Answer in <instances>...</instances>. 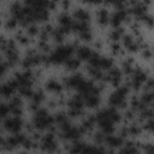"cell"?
I'll return each mask as SVG.
<instances>
[{"label":"cell","mask_w":154,"mask_h":154,"mask_svg":"<svg viewBox=\"0 0 154 154\" xmlns=\"http://www.w3.org/2000/svg\"><path fill=\"white\" fill-rule=\"evenodd\" d=\"M142 57H143V59H146V60H149L150 58H152V51H150V48H143V52H142Z\"/></svg>","instance_id":"35"},{"label":"cell","mask_w":154,"mask_h":154,"mask_svg":"<svg viewBox=\"0 0 154 154\" xmlns=\"http://www.w3.org/2000/svg\"><path fill=\"white\" fill-rule=\"evenodd\" d=\"M111 51H112V53H113V54H116V55L120 54V53H122L120 45H119L118 42H113V43H112V46H111Z\"/></svg>","instance_id":"34"},{"label":"cell","mask_w":154,"mask_h":154,"mask_svg":"<svg viewBox=\"0 0 154 154\" xmlns=\"http://www.w3.org/2000/svg\"><path fill=\"white\" fill-rule=\"evenodd\" d=\"M22 126H23L22 119H20L19 117H16V116L10 117V118H6L5 122H4V128H5L7 131L12 132V134L19 132L20 129H22Z\"/></svg>","instance_id":"2"},{"label":"cell","mask_w":154,"mask_h":154,"mask_svg":"<svg viewBox=\"0 0 154 154\" xmlns=\"http://www.w3.org/2000/svg\"><path fill=\"white\" fill-rule=\"evenodd\" d=\"M45 87H46V89H47L48 91H51V93H59V91L61 90V88H63V85H61L57 79H53V78L48 79V81L46 82Z\"/></svg>","instance_id":"15"},{"label":"cell","mask_w":154,"mask_h":154,"mask_svg":"<svg viewBox=\"0 0 154 154\" xmlns=\"http://www.w3.org/2000/svg\"><path fill=\"white\" fill-rule=\"evenodd\" d=\"M38 32H40V28L35 23H31V24H29L26 26V34H28V36L35 37V36L38 35Z\"/></svg>","instance_id":"22"},{"label":"cell","mask_w":154,"mask_h":154,"mask_svg":"<svg viewBox=\"0 0 154 154\" xmlns=\"http://www.w3.org/2000/svg\"><path fill=\"white\" fill-rule=\"evenodd\" d=\"M94 141L97 143V144H102L103 141H105V134L103 132H96L94 135Z\"/></svg>","instance_id":"33"},{"label":"cell","mask_w":154,"mask_h":154,"mask_svg":"<svg viewBox=\"0 0 154 154\" xmlns=\"http://www.w3.org/2000/svg\"><path fill=\"white\" fill-rule=\"evenodd\" d=\"M113 66V59L109 58V57H101L100 59V64H99V67L100 69H103V70H108Z\"/></svg>","instance_id":"19"},{"label":"cell","mask_w":154,"mask_h":154,"mask_svg":"<svg viewBox=\"0 0 154 154\" xmlns=\"http://www.w3.org/2000/svg\"><path fill=\"white\" fill-rule=\"evenodd\" d=\"M83 81V77L81 73H75L67 78H64V84L67 88H77V85Z\"/></svg>","instance_id":"7"},{"label":"cell","mask_w":154,"mask_h":154,"mask_svg":"<svg viewBox=\"0 0 154 154\" xmlns=\"http://www.w3.org/2000/svg\"><path fill=\"white\" fill-rule=\"evenodd\" d=\"M75 52V47L71 45H65V46H59L58 48H55L49 57V61L53 64H61L65 63L66 59H69L70 57H72Z\"/></svg>","instance_id":"1"},{"label":"cell","mask_w":154,"mask_h":154,"mask_svg":"<svg viewBox=\"0 0 154 154\" xmlns=\"http://www.w3.org/2000/svg\"><path fill=\"white\" fill-rule=\"evenodd\" d=\"M8 113H10V107H8V105L0 103V118H5Z\"/></svg>","instance_id":"31"},{"label":"cell","mask_w":154,"mask_h":154,"mask_svg":"<svg viewBox=\"0 0 154 154\" xmlns=\"http://www.w3.org/2000/svg\"><path fill=\"white\" fill-rule=\"evenodd\" d=\"M31 101H34V102H36V103H41V101L42 100H45V93L41 90V89H38V90H36V91H32V95H31Z\"/></svg>","instance_id":"23"},{"label":"cell","mask_w":154,"mask_h":154,"mask_svg":"<svg viewBox=\"0 0 154 154\" xmlns=\"http://www.w3.org/2000/svg\"><path fill=\"white\" fill-rule=\"evenodd\" d=\"M18 25V20L14 18V17H11V18H7L6 22H5V28L7 30H13L16 29Z\"/></svg>","instance_id":"25"},{"label":"cell","mask_w":154,"mask_h":154,"mask_svg":"<svg viewBox=\"0 0 154 154\" xmlns=\"http://www.w3.org/2000/svg\"><path fill=\"white\" fill-rule=\"evenodd\" d=\"M134 63H135V60H134L131 57L126 58V59L123 61V64H122V70H120L122 73L131 75L132 71H134Z\"/></svg>","instance_id":"13"},{"label":"cell","mask_w":154,"mask_h":154,"mask_svg":"<svg viewBox=\"0 0 154 154\" xmlns=\"http://www.w3.org/2000/svg\"><path fill=\"white\" fill-rule=\"evenodd\" d=\"M41 149L47 150V152H54L57 149V142H55V136L53 132H48L42 137V144Z\"/></svg>","instance_id":"3"},{"label":"cell","mask_w":154,"mask_h":154,"mask_svg":"<svg viewBox=\"0 0 154 154\" xmlns=\"http://www.w3.org/2000/svg\"><path fill=\"white\" fill-rule=\"evenodd\" d=\"M38 48L42 51V52H45V53H47V52H49L51 51V47H49V45H48V42L47 41H38Z\"/></svg>","instance_id":"32"},{"label":"cell","mask_w":154,"mask_h":154,"mask_svg":"<svg viewBox=\"0 0 154 154\" xmlns=\"http://www.w3.org/2000/svg\"><path fill=\"white\" fill-rule=\"evenodd\" d=\"M58 22H59V25H60L61 28H70V29H71V24H72L73 19L71 18L70 14H67L66 12H64V13H60V14H59Z\"/></svg>","instance_id":"12"},{"label":"cell","mask_w":154,"mask_h":154,"mask_svg":"<svg viewBox=\"0 0 154 154\" xmlns=\"http://www.w3.org/2000/svg\"><path fill=\"white\" fill-rule=\"evenodd\" d=\"M83 99H84V105L89 108H95L100 103V95H95V94L89 93V94L84 95Z\"/></svg>","instance_id":"8"},{"label":"cell","mask_w":154,"mask_h":154,"mask_svg":"<svg viewBox=\"0 0 154 154\" xmlns=\"http://www.w3.org/2000/svg\"><path fill=\"white\" fill-rule=\"evenodd\" d=\"M17 42L19 43V45H22V46H28L29 45V36H26V35H24V34H22V32H19V34H17Z\"/></svg>","instance_id":"26"},{"label":"cell","mask_w":154,"mask_h":154,"mask_svg":"<svg viewBox=\"0 0 154 154\" xmlns=\"http://www.w3.org/2000/svg\"><path fill=\"white\" fill-rule=\"evenodd\" d=\"M85 70H87V72H88L89 77H91L93 79L101 81V79H102V77H103V73H102L101 69H99V67H93V66L88 65V66L85 67Z\"/></svg>","instance_id":"14"},{"label":"cell","mask_w":154,"mask_h":154,"mask_svg":"<svg viewBox=\"0 0 154 154\" xmlns=\"http://www.w3.org/2000/svg\"><path fill=\"white\" fill-rule=\"evenodd\" d=\"M52 36H53V40L55 41V42H61L63 40H64V37H65V34L59 29V28H57V29H53V31H52Z\"/></svg>","instance_id":"24"},{"label":"cell","mask_w":154,"mask_h":154,"mask_svg":"<svg viewBox=\"0 0 154 154\" xmlns=\"http://www.w3.org/2000/svg\"><path fill=\"white\" fill-rule=\"evenodd\" d=\"M54 123H57V124H60V123H63L64 120H66L67 119V114L66 113H64V112H58V113H55L54 114Z\"/></svg>","instance_id":"27"},{"label":"cell","mask_w":154,"mask_h":154,"mask_svg":"<svg viewBox=\"0 0 154 154\" xmlns=\"http://www.w3.org/2000/svg\"><path fill=\"white\" fill-rule=\"evenodd\" d=\"M128 134L131 136H138L141 134V128L138 125H130L128 128Z\"/></svg>","instance_id":"29"},{"label":"cell","mask_w":154,"mask_h":154,"mask_svg":"<svg viewBox=\"0 0 154 154\" xmlns=\"http://www.w3.org/2000/svg\"><path fill=\"white\" fill-rule=\"evenodd\" d=\"M134 118H135V111H134V109H128V111L125 112V119L131 120V119H134Z\"/></svg>","instance_id":"36"},{"label":"cell","mask_w":154,"mask_h":154,"mask_svg":"<svg viewBox=\"0 0 154 154\" xmlns=\"http://www.w3.org/2000/svg\"><path fill=\"white\" fill-rule=\"evenodd\" d=\"M73 17L76 20H79V22H89V19H90L89 12L83 8H76L73 11Z\"/></svg>","instance_id":"11"},{"label":"cell","mask_w":154,"mask_h":154,"mask_svg":"<svg viewBox=\"0 0 154 154\" xmlns=\"http://www.w3.org/2000/svg\"><path fill=\"white\" fill-rule=\"evenodd\" d=\"M81 65V60L77 59V58H72L70 57L69 59L65 60V66L67 70H77Z\"/></svg>","instance_id":"18"},{"label":"cell","mask_w":154,"mask_h":154,"mask_svg":"<svg viewBox=\"0 0 154 154\" xmlns=\"http://www.w3.org/2000/svg\"><path fill=\"white\" fill-rule=\"evenodd\" d=\"M14 91H16V90H14L8 83H5V84L1 85V93H0V95H2V96H5V97H12Z\"/></svg>","instance_id":"20"},{"label":"cell","mask_w":154,"mask_h":154,"mask_svg":"<svg viewBox=\"0 0 154 154\" xmlns=\"http://www.w3.org/2000/svg\"><path fill=\"white\" fill-rule=\"evenodd\" d=\"M2 144H5V140H4V138L0 136V146H2Z\"/></svg>","instance_id":"40"},{"label":"cell","mask_w":154,"mask_h":154,"mask_svg":"<svg viewBox=\"0 0 154 154\" xmlns=\"http://www.w3.org/2000/svg\"><path fill=\"white\" fill-rule=\"evenodd\" d=\"M103 143L108 147H112V148H117V147H120L123 146L124 141H123V137L120 136H114L113 134L111 135H105V141Z\"/></svg>","instance_id":"5"},{"label":"cell","mask_w":154,"mask_h":154,"mask_svg":"<svg viewBox=\"0 0 154 154\" xmlns=\"http://www.w3.org/2000/svg\"><path fill=\"white\" fill-rule=\"evenodd\" d=\"M79 38L82 41H90L93 38V34L90 30H85V31H82L79 32Z\"/></svg>","instance_id":"30"},{"label":"cell","mask_w":154,"mask_h":154,"mask_svg":"<svg viewBox=\"0 0 154 154\" xmlns=\"http://www.w3.org/2000/svg\"><path fill=\"white\" fill-rule=\"evenodd\" d=\"M0 131H1V128H0Z\"/></svg>","instance_id":"42"},{"label":"cell","mask_w":154,"mask_h":154,"mask_svg":"<svg viewBox=\"0 0 154 154\" xmlns=\"http://www.w3.org/2000/svg\"><path fill=\"white\" fill-rule=\"evenodd\" d=\"M108 103L111 107H120V108H124L126 106V101H125V96L120 95L117 90L114 93H112L109 95V99H108Z\"/></svg>","instance_id":"4"},{"label":"cell","mask_w":154,"mask_h":154,"mask_svg":"<svg viewBox=\"0 0 154 154\" xmlns=\"http://www.w3.org/2000/svg\"><path fill=\"white\" fill-rule=\"evenodd\" d=\"M125 34V30L124 28H120V26H117L114 28L111 32H109V38L113 41V42H117L119 38H122V36Z\"/></svg>","instance_id":"17"},{"label":"cell","mask_w":154,"mask_h":154,"mask_svg":"<svg viewBox=\"0 0 154 154\" xmlns=\"http://www.w3.org/2000/svg\"><path fill=\"white\" fill-rule=\"evenodd\" d=\"M60 4H61V7L64 10H67L71 5V0H60Z\"/></svg>","instance_id":"37"},{"label":"cell","mask_w":154,"mask_h":154,"mask_svg":"<svg viewBox=\"0 0 154 154\" xmlns=\"http://www.w3.org/2000/svg\"><path fill=\"white\" fill-rule=\"evenodd\" d=\"M91 53H93V51L88 46H81L76 49L77 59H79V60H88L90 58Z\"/></svg>","instance_id":"9"},{"label":"cell","mask_w":154,"mask_h":154,"mask_svg":"<svg viewBox=\"0 0 154 154\" xmlns=\"http://www.w3.org/2000/svg\"><path fill=\"white\" fill-rule=\"evenodd\" d=\"M122 40H123V45H124L125 48H128L130 45H132V43L135 42L134 37H132L131 35H126V34H124V35L122 36Z\"/></svg>","instance_id":"28"},{"label":"cell","mask_w":154,"mask_h":154,"mask_svg":"<svg viewBox=\"0 0 154 154\" xmlns=\"http://www.w3.org/2000/svg\"><path fill=\"white\" fill-rule=\"evenodd\" d=\"M95 84H94V82L93 81H90V79H83L78 85H77V90H78V93L82 95V96H84V95H87V94H89V93H91V89H93V87H94Z\"/></svg>","instance_id":"6"},{"label":"cell","mask_w":154,"mask_h":154,"mask_svg":"<svg viewBox=\"0 0 154 154\" xmlns=\"http://www.w3.org/2000/svg\"><path fill=\"white\" fill-rule=\"evenodd\" d=\"M84 105V99L81 94L78 95H73L69 101H67V106L70 108H82Z\"/></svg>","instance_id":"10"},{"label":"cell","mask_w":154,"mask_h":154,"mask_svg":"<svg viewBox=\"0 0 154 154\" xmlns=\"http://www.w3.org/2000/svg\"><path fill=\"white\" fill-rule=\"evenodd\" d=\"M0 25H1V20H0Z\"/></svg>","instance_id":"41"},{"label":"cell","mask_w":154,"mask_h":154,"mask_svg":"<svg viewBox=\"0 0 154 154\" xmlns=\"http://www.w3.org/2000/svg\"><path fill=\"white\" fill-rule=\"evenodd\" d=\"M48 106H49L51 108H54L55 106H58V101H55V100H49V101H48Z\"/></svg>","instance_id":"39"},{"label":"cell","mask_w":154,"mask_h":154,"mask_svg":"<svg viewBox=\"0 0 154 154\" xmlns=\"http://www.w3.org/2000/svg\"><path fill=\"white\" fill-rule=\"evenodd\" d=\"M96 17H97V23L100 25H106L109 20V16L106 8H99L96 12Z\"/></svg>","instance_id":"16"},{"label":"cell","mask_w":154,"mask_h":154,"mask_svg":"<svg viewBox=\"0 0 154 154\" xmlns=\"http://www.w3.org/2000/svg\"><path fill=\"white\" fill-rule=\"evenodd\" d=\"M81 1H83L85 4H94V5H99L102 2V0H81Z\"/></svg>","instance_id":"38"},{"label":"cell","mask_w":154,"mask_h":154,"mask_svg":"<svg viewBox=\"0 0 154 154\" xmlns=\"http://www.w3.org/2000/svg\"><path fill=\"white\" fill-rule=\"evenodd\" d=\"M140 100H141V102H142L143 105H146V106L152 105V102H153V94H152V90L144 91V93L142 94V96L140 97Z\"/></svg>","instance_id":"21"}]
</instances>
